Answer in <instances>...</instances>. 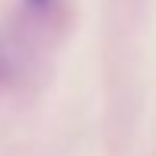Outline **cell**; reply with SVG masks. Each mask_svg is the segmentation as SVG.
I'll use <instances>...</instances> for the list:
<instances>
[{"mask_svg": "<svg viewBox=\"0 0 156 156\" xmlns=\"http://www.w3.org/2000/svg\"><path fill=\"white\" fill-rule=\"evenodd\" d=\"M13 80H16V73H13V61H10V54L0 48V89H6Z\"/></svg>", "mask_w": 156, "mask_h": 156, "instance_id": "1", "label": "cell"}, {"mask_svg": "<svg viewBox=\"0 0 156 156\" xmlns=\"http://www.w3.org/2000/svg\"><path fill=\"white\" fill-rule=\"evenodd\" d=\"M51 3H54V0H26V6H29V10H35V13H45Z\"/></svg>", "mask_w": 156, "mask_h": 156, "instance_id": "2", "label": "cell"}]
</instances>
